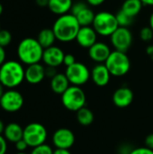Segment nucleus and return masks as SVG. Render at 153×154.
Wrapping results in <instances>:
<instances>
[{
  "label": "nucleus",
  "instance_id": "obj_4",
  "mask_svg": "<svg viewBox=\"0 0 153 154\" xmlns=\"http://www.w3.org/2000/svg\"><path fill=\"white\" fill-rule=\"evenodd\" d=\"M92 27L98 35L110 37L119 28V24L115 14L107 11H101L96 14Z\"/></svg>",
  "mask_w": 153,
  "mask_h": 154
},
{
  "label": "nucleus",
  "instance_id": "obj_25",
  "mask_svg": "<svg viewBox=\"0 0 153 154\" xmlns=\"http://www.w3.org/2000/svg\"><path fill=\"white\" fill-rule=\"evenodd\" d=\"M119 27H129L133 23V17L129 16L128 14H126L124 11H122L121 9L117 12V14H115Z\"/></svg>",
  "mask_w": 153,
  "mask_h": 154
},
{
  "label": "nucleus",
  "instance_id": "obj_26",
  "mask_svg": "<svg viewBox=\"0 0 153 154\" xmlns=\"http://www.w3.org/2000/svg\"><path fill=\"white\" fill-rule=\"evenodd\" d=\"M13 40L12 33L7 30H2L0 31V46L6 47L8 46Z\"/></svg>",
  "mask_w": 153,
  "mask_h": 154
},
{
  "label": "nucleus",
  "instance_id": "obj_48",
  "mask_svg": "<svg viewBox=\"0 0 153 154\" xmlns=\"http://www.w3.org/2000/svg\"><path fill=\"white\" fill-rule=\"evenodd\" d=\"M0 31H1V25H0Z\"/></svg>",
  "mask_w": 153,
  "mask_h": 154
},
{
  "label": "nucleus",
  "instance_id": "obj_10",
  "mask_svg": "<svg viewBox=\"0 0 153 154\" xmlns=\"http://www.w3.org/2000/svg\"><path fill=\"white\" fill-rule=\"evenodd\" d=\"M110 41L115 51L126 52L133 44V33L127 27H119L110 36Z\"/></svg>",
  "mask_w": 153,
  "mask_h": 154
},
{
  "label": "nucleus",
  "instance_id": "obj_32",
  "mask_svg": "<svg viewBox=\"0 0 153 154\" xmlns=\"http://www.w3.org/2000/svg\"><path fill=\"white\" fill-rule=\"evenodd\" d=\"M28 147H29L28 144L26 143V142L23 139H22V140H20V141H18V142L15 143V148H16V150L19 152H24V151Z\"/></svg>",
  "mask_w": 153,
  "mask_h": 154
},
{
  "label": "nucleus",
  "instance_id": "obj_5",
  "mask_svg": "<svg viewBox=\"0 0 153 154\" xmlns=\"http://www.w3.org/2000/svg\"><path fill=\"white\" fill-rule=\"evenodd\" d=\"M111 76L123 77L126 75L131 69V60L126 52L114 51L105 62Z\"/></svg>",
  "mask_w": 153,
  "mask_h": 154
},
{
  "label": "nucleus",
  "instance_id": "obj_47",
  "mask_svg": "<svg viewBox=\"0 0 153 154\" xmlns=\"http://www.w3.org/2000/svg\"><path fill=\"white\" fill-rule=\"evenodd\" d=\"M151 60H153V55H152V56H151Z\"/></svg>",
  "mask_w": 153,
  "mask_h": 154
},
{
  "label": "nucleus",
  "instance_id": "obj_43",
  "mask_svg": "<svg viewBox=\"0 0 153 154\" xmlns=\"http://www.w3.org/2000/svg\"><path fill=\"white\" fill-rule=\"evenodd\" d=\"M149 26L152 29L153 31V12L151 13V14L150 15V19H149Z\"/></svg>",
  "mask_w": 153,
  "mask_h": 154
},
{
  "label": "nucleus",
  "instance_id": "obj_45",
  "mask_svg": "<svg viewBox=\"0 0 153 154\" xmlns=\"http://www.w3.org/2000/svg\"><path fill=\"white\" fill-rule=\"evenodd\" d=\"M3 11H4V7H3V5L0 3V15L3 14Z\"/></svg>",
  "mask_w": 153,
  "mask_h": 154
},
{
  "label": "nucleus",
  "instance_id": "obj_22",
  "mask_svg": "<svg viewBox=\"0 0 153 154\" xmlns=\"http://www.w3.org/2000/svg\"><path fill=\"white\" fill-rule=\"evenodd\" d=\"M56 36L52 29L50 28H44L42 29L37 37V41L41 45L43 49H47L49 47H51L54 45V42L56 41Z\"/></svg>",
  "mask_w": 153,
  "mask_h": 154
},
{
  "label": "nucleus",
  "instance_id": "obj_21",
  "mask_svg": "<svg viewBox=\"0 0 153 154\" xmlns=\"http://www.w3.org/2000/svg\"><path fill=\"white\" fill-rule=\"evenodd\" d=\"M142 6L143 4L141 0H124L122 5L121 10L124 11L129 16L134 18L140 14Z\"/></svg>",
  "mask_w": 153,
  "mask_h": 154
},
{
  "label": "nucleus",
  "instance_id": "obj_19",
  "mask_svg": "<svg viewBox=\"0 0 153 154\" xmlns=\"http://www.w3.org/2000/svg\"><path fill=\"white\" fill-rule=\"evenodd\" d=\"M4 135L6 141L11 143H16L23 139V129L22 126L17 123H10L5 125Z\"/></svg>",
  "mask_w": 153,
  "mask_h": 154
},
{
  "label": "nucleus",
  "instance_id": "obj_24",
  "mask_svg": "<svg viewBox=\"0 0 153 154\" xmlns=\"http://www.w3.org/2000/svg\"><path fill=\"white\" fill-rule=\"evenodd\" d=\"M94 119L95 116L93 112L86 106L77 112V120L78 124L83 126H89L94 122Z\"/></svg>",
  "mask_w": 153,
  "mask_h": 154
},
{
  "label": "nucleus",
  "instance_id": "obj_42",
  "mask_svg": "<svg viewBox=\"0 0 153 154\" xmlns=\"http://www.w3.org/2000/svg\"><path fill=\"white\" fill-rule=\"evenodd\" d=\"M5 128V126L4 125V123L0 120V135H2V134H4Z\"/></svg>",
  "mask_w": 153,
  "mask_h": 154
},
{
  "label": "nucleus",
  "instance_id": "obj_36",
  "mask_svg": "<svg viewBox=\"0 0 153 154\" xmlns=\"http://www.w3.org/2000/svg\"><path fill=\"white\" fill-rule=\"evenodd\" d=\"M5 58H6V53L5 48L0 46V67L5 62Z\"/></svg>",
  "mask_w": 153,
  "mask_h": 154
},
{
  "label": "nucleus",
  "instance_id": "obj_1",
  "mask_svg": "<svg viewBox=\"0 0 153 154\" xmlns=\"http://www.w3.org/2000/svg\"><path fill=\"white\" fill-rule=\"evenodd\" d=\"M80 27L77 18L72 14H66L60 15L55 20L51 29L58 41L69 42L76 39Z\"/></svg>",
  "mask_w": 153,
  "mask_h": 154
},
{
  "label": "nucleus",
  "instance_id": "obj_33",
  "mask_svg": "<svg viewBox=\"0 0 153 154\" xmlns=\"http://www.w3.org/2000/svg\"><path fill=\"white\" fill-rule=\"evenodd\" d=\"M6 151H7L6 139L3 135H0V154H5Z\"/></svg>",
  "mask_w": 153,
  "mask_h": 154
},
{
  "label": "nucleus",
  "instance_id": "obj_31",
  "mask_svg": "<svg viewBox=\"0 0 153 154\" xmlns=\"http://www.w3.org/2000/svg\"><path fill=\"white\" fill-rule=\"evenodd\" d=\"M76 61V59H75V56L73 54H65L64 56V60H63V64L66 66V67H69L71 65H73Z\"/></svg>",
  "mask_w": 153,
  "mask_h": 154
},
{
  "label": "nucleus",
  "instance_id": "obj_9",
  "mask_svg": "<svg viewBox=\"0 0 153 154\" xmlns=\"http://www.w3.org/2000/svg\"><path fill=\"white\" fill-rule=\"evenodd\" d=\"M23 97L19 91L9 89L5 91L0 98V106L5 112L14 113L23 107Z\"/></svg>",
  "mask_w": 153,
  "mask_h": 154
},
{
  "label": "nucleus",
  "instance_id": "obj_12",
  "mask_svg": "<svg viewBox=\"0 0 153 154\" xmlns=\"http://www.w3.org/2000/svg\"><path fill=\"white\" fill-rule=\"evenodd\" d=\"M65 53L63 51L57 46H51L47 49H44L42 55V61L46 64L47 67L57 68L63 64Z\"/></svg>",
  "mask_w": 153,
  "mask_h": 154
},
{
  "label": "nucleus",
  "instance_id": "obj_40",
  "mask_svg": "<svg viewBox=\"0 0 153 154\" xmlns=\"http://www.w3.org/2000/svg\"><path fill=\"white\" fill-rule=\"evenodd\" d=\"M146 52H147V54L150 56V57H151L153 55V45H149L147 48H146Z\"/></svg>",
  "mask_w": 153,
  "mask_h": 154
},
{
  "label": "nucleus",
  "instance_id": "obj_30",
  "mask_svg": "<svg viewBox=\"0 0 153 154\" xmlns=\"http://www.w3.org/2000/svg\"><path fill=\"white\" fill-rule=\"evenodd\" d=\"M130 154H153V150L147 147H138L133 149Z\"/></svg>",
  "mask_w": 153,
  "mask_h": 154
},
{
  "label": "nucleus",
  "instance_id": "obj_17",
  "mask_svg": "<svg viewBox=\"0 0 153 154\" xmlns=\"http://www.w3.org/2000/svg\"><path fill=\"white\" fill-rule=\"evenodd\" d=\"M111 74L106 66L103 63L96 64L91 70V79L98 87H105L110 81Z\"/></svg>",
  "mask_w": 153,
  "mask_h": 154
},
{
  "label": "nucleus",
  "instance_id": "obj_8",
  "mask_svg": "<svg viewBox=\"0 0 153 154\" xmlns=\"http://www.w3.org/2000/svg\"><path fill=\"white\" fill-rule=\"evenodd\" d=\"M65 75L72 86L80 87L85 85L91 78V72L88 68L81 62H75L73 65L67 67Z\"/></svg>",
  "mask_w": 153,
  "mask_h": 154
},
{
  "label": "nucleus",
  "instance_id": "obj_34",
  "mask_svg": "<svg viewBox=\"0 0 153 154\" xmlns=\"http://www.w3.org/2000/svg\"><path fill=\"white\" fill-rule=\"evenodd\" d=\"M57 74H58V72L56 70V68H53V67L45 68V75H46V77H49V78L52 79Z\"/></svg>",
  "mask_w": 153,
  "mask_h": 154
},
{
  "label": "nucleus",
  "instance_id": "obj_39",
  "mask_svg": "<svg viewBox=\"0 0 153 154\" xmlns=\"http://www.w3.org/2000/svg\"><path fill=\"white\" fill-rule=\"evenodd\" d=\"M53 154H71L69 152V150H66V149H56Z\"/></svg>",
  "mask_w": 153,
  "mask_h": 154
},
{
  "label": "nucleus",
  "instance_id": "obj_6",
  "mask_svg": "<svg viewBox=\"0 0 153 154\" xmlns=\"http://www.w3.org/2000/svg\"><path fill=\"white\" fill-rule=\"evenodd\" d=\"M61 103L68 110L78 112L79 109L83 108L87 103L86 94L80 87L69 86L61 95Z\"/></svg>",
  "mask_w": 153,
  "mask_h": 154
},
{
  "label": "nucleus",
  "instance_id": "obj_37",
  "mask_svg": "<svg viewBox=\"0 0 153 154\" xmlns=\"http://www.w3.org/2000/svg\"><path fill=\"white\" fill-rule=\"evenodd\" d=\"M106 0H87V4L92 6H99L102 4H104Z\"/></svg>",
  "mask_w": 153,
  "mask_h": 154
},
{
  "label": "nucleus",
  "instance_id": "obj_13",
  "mask_svg": "<svg viewBox=\"0 0 153 154\" xmlns=\"http://www.w3.org/2000/svg\"><path fill=\"white\" fill-rule=\"evenodd\" d=\"M97 35L98 34L92 26H82L75 40L80 47L89 49L97 42Z\"/></svg>",
  "mask_w": 153,
  "mask_h": 154
},
{
  "label": "nucleus",
  "instance_id": "obj_11",
  "mask_svg": "<svg viewBox=\"0 0 153 154\" xmlns=\"http://www.w3.org/2000/svg\"><path fill=\"white\" fill-rule=\"evenodd\" d=\"M75 134L68 128H60L52 135V143L56 149L69 150L75 143Z\"/></svg>",
  "mask_w": 153,
  "mask_h": 154
},
{
  "label": "nucleus",
  "instance_id": "obj_35",
  "mask_svg": "<svg viewBox=\"0 0 153 154\" xmlns=\"http://www.w3.org/2000/svg\"><path fill=\"white\" fill-rule=\"evenodd\" d=\"M145 147L153 150V134H149L146 138H145Z\"/></svg>",
  "mask_w": 153,
  "mask_h": 154
},
{
  "label": "nucleus",
  "instance_id": "obj_2",
  "mask_svg": "<svg viewBox=\"0 0 153 154\" xmlns=\"http://www.w3.org/2000/svg\"><path fill=\"white\" fill-rule=\"evenodd\" d=\"M25 79V69L21 62L7 60L0 67V82L5 88L13 89Z\"/></svg>",
  "mask_w": 153,
  "mask_h": 154
},
{
  "label": "nucleus",
  "instance_id": "obj_14",
  "mask_svg": "<svg viewBox=\"0 0 153 154\" xmlns=\"http://www.w3.org/2000/svg\"><path fill=\"white\" fill-rule=\"evenodd\" d=\"M111 52L109 46L102 42H96L88 49L89 58L98 64L105 63Z\"/></svg>",
  "mask_w": 153,
  "mask_h": 154
},
{
  "label": "nucleus",
  "instance_id": "obj_46",
  "mask_svg": "<svg viewBox=\"0 0 153 154\" xmlns=\"http://www.w3.org/2000/svg\"><path fill=\"white\" fill-rule=\"evenodd\" d=\"M15 154H27V153H25V152H18L17 153H15Z\"/></svg>",
  "mask_w": 153,
  "mask_h": 154
},
{
  "label": "nucleus",
  "instance_id": "obj_20",
  "mask_svg": "<svg viewBox=\"0 0 153 154\" xmlns=\"http://www.w3.org/2000/svg\"><path fill=\"white\" fill-rule=\"evenodd\" d=\"M69 84L70 83L65 74L58 73L50 80V88L54 93L62 95L69 88Z\"/></svg>",
  "mask_w": 153,
  "mask_h": 154
},
{
  "label": "nucleus",
  "instance_id": "obj_7",
  "mask_svg": "<svg viewBox=\"0 0 153 154\" xmlns=\"http://www.w3.org/2000/svg\"><path fill=\"white\" fill-rule=\"evenodd\" d=\"M47 130L40 123H31L23 128V139L29 147H37L45 143L47 139Z\"/></svg>",
  "mask_w": 153,
  "mask_h": 154
},
{
  "label": "nucleus",
  "instance_id": "obj_3",
  "mask_svg": "<svg viewBox=\"0 0 153 154\" xmlns=\"http://www.w3.org/2000/svg\"><path fill=\"white\" fill-rule=\"evenodd\" d=\"M43 51L44 49L37 39L28 37L19 42L17 46V56L22 63L28 66L40 63V61L42 60Z\"/></svg>",
  "mask_w": 153,
  "mask_h": 154
},
{
  "label": "nucleus",
  "instance_id": "obj_27",
  "mask_svg": "<svg viewBox=\"0 0 153 154\" xmlns=\"http://www.w3.org/2000/svg\"><path fill=\"white\" fill-rule=\"evenodd\" d=\"M53 152L54 151L51 149L50 145L43 143L41 145L32 148L31 154H53Z\"/></svg>",
  "mask_w": 153,
  "mask_h": 154
},
{
  "label": "nucleus",
  "instance_id": "obj_29",
  "mask_svg": "<svg viewBox=\"0 0 153 154\" xmlns=\"http://www.w3.org/2000/svg\"><path fill=\"white\" fill-rule=\"evenodd\" d=\"M87 5L84 2H78L73 4L71 10H70V14H72L73 15H76L78 12H80L83 8H85Z\"/></svg>",
  "mask_w": 153,
  "mask_h": 154
},
{
  "label": "nucleus",
  "instance_id": "obj_15",
  "mask_svg": "<svg viewBox=\"0 0 153 154\" xmlns=\"http://www.w3.org/2000/svg\"><path fill=\"white\" fill-rule=\"evenodd\" d=\"M133 92L130 88L121 87L114 92L113 103L119 108H125L133 103Z\"/></svg>",
  "mask_w": 153,
  "mask_h": 154
},
{
  "label": "nucleus",
  "instance_id": "obj_38",
  "mask_svg": "<svg viewBox=\"0 0 153 154\" xmlns=\"http://www.w3.org/2000/svg\"><path fill=\"white\" fill-rule=\"evenodd\" d=\"M49 1L50 0H35V3L40 7H46V6L48 7Z\"/></svg>",
  "mask_w": 153,
  "mask_h": 154
},
{
  "label": "nucleus",
  "instance_id": "obj_16",
  "mask_svg": "<svg viewBox=\"0 0 153 154\" xmlns=\"http://www.w3.org/2000/svg\"><path fill=\"white\" fill-rule=\"evenodd\" d=\"M45 77V68L40 63L28 65L25 69V80L29 84H39L44 79Z\"/></svg>",
  "mask_w": 153,
  "mask_h": 154
},
{
  "label": "nucleus",
  "instance_id": "obj_18",
  "mask_svg": "<svg viewBox=\"0 0 153 154\" xmlns=\"http://www.w3.org/2000/svg\"><path fill=\"white\" fill-rule=\"evenodd\" d=\"M73 5L72 0H50L48 8L51 13L57 15H63L70 12Z\"/></svg>",
  "mask_w": 153,
  "mask_h": 154
},
{
  "label": "nucleus",
  "instance_id": "obj_28",
  "mask_svg": "<svg viewBox=\"0 0 153 154\" xmlns=\"http://www.w3.org/2000/svg\"><path fill=\"white\" fill-rule=\"evenodd\" d=\"M140 38L143 42H150L153 38V31L150 26H144L140 31Z\"/></svg>",
  "mask_w": 153,
  "mask_h": 154
},
{
  "label": "nucleus",
  "instance_id": "obj_23",
  "mask_svg": "<svg viewBox=\"0 0 153 154\" xmlns=\"http://www.w3.org/2000/svg\"><path fill=\"white\" fill-rule=\"evenodd\" d=\"M95 15L96 14L93 12V10L87 5L85 8H83L80 12H78L74 16L77 18L79 25L82 27V26H91L93 24Z\"/></svg>",
  "mask_w": 153,
  "mask_h": 154
},
{
  "label": "nucleus",
  "instance_id": "obj_44",
  "mask_svg": "<svg viewBox=\"0 0 153 154\" xmlns=\"http://www.w3.org/2000/svg\"><path fill=\"white\" fill-rule=\"evenodd\" d=\"M4 88H5V87H4V86L2 85V83L0 82V98H1L2 97H3V95H4V93L5 92V91L4 90V89H5Z\"/></svg>",
  "mask_w": 153,
  "mask_h": 154
},
{
  "label": "nucleus",
  "instance_id": "obj_41",
  "mask_svg": "<svg viewBox=\"0 0 153 154\" xmlns=\"http://www.w3.org/2000/svg\"><path fill=\"white\" fill-rule=\"evenodd\" d=\"M143 5H149V6H153V0H141Z\"/></svg>",
  "mask_w": 153,
  "mask_h": 154
}]
</instances>
